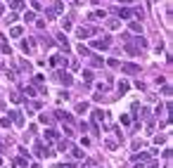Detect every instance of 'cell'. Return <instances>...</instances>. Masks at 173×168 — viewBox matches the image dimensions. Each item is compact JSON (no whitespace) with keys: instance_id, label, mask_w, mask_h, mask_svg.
<instances>
[{"instance_id":"6da1fadb","label":"cell","mask_w":173,"mask_h":168,"mask_svg":"<svg viewBox=\"0 0 173 168\" xmlns=\"http://www.w3.org/2000/svg\"><path fill=\"white\" fill-rule=\"evenodd\" d=\"M36 152H38V156H55V152H52V149H50V147H45V145H40V142H38V145H36Z\"/></svg>"},{"instance_id":"7a4b0ae2","label":"cell","mask_w":173,"mask_h":168,"mask_svg":"<svg viewBox=\"0 0 173 168\" xmlns=\"http://www.w3.org/2000/svg\"><path fill=\"white\" fill-rule=\"evenodd\" d=\"M90 45H92V48H95V50H107L109 48V38H95V40H90Z\"/></svg>"},{"instance_id":"3957f363","label":"cell","mask_w":173,"mask_h":168,"mask_svg":"<svg viewBox=\"0 0 173 168\" xmlns=\"http://www.w3.org/2000/svg\"><path fill=\"white\" fill-rule=\"evenodd\" d=\"M140 66L138 64H123V74H130V76H133V74H140Z\"/></svg>"},{"instance_id":"277c9868","label":"cell","mask_w":173,"mask_h":168,"mask_svg":"<svg viewBox=\"0 0 173 168\" xmlns=\"http://www.w3.org/2000/svg\"><path fill=\"white\" fill-rule=\"evenodd\" d=\"M107 119V114H104L102 109H95V111H92V121H104Z\"/></svg>"},{"instance_id":"5b68a950","label":"cell","mask_w":173,"mask_h":168,"mask_svg":"<svg viewBox=\"0 0 173 168\" xmlns=\"http://www.w3.org/2000/svg\"><path fill=\"white\" fill-rule=\"evenodd\" d=\"M76 36H78V38H83V40H86L88 38V36H90V28H76Z\"/></svg>"},{"instance_id":"8992f818","label":"cell","mask_w":173,"mask_h":168,"mask_svg":"<svg viewBox=\"0 0 173 168\" xmlns=\"http://www.w3.org/2000/svg\"><path fill=\"white\" fill-rule=\"evenodd\" d=\"M10 114H12V121H14L17 125H22V123H24V116L19 114V111H10Z\"/></svg>"},{"instance_id":"52a82bcc","label":"cell","mask_w":173,"mask_h":168,"mask_svg":"<svg viewBox=\"0 0 173 168\" xmlns=\"http://www.w3.org/2000/svg\"><path fill=\"white\" fill-rule=\"evenodd\" d=\"M57 76H60V81L64 83V85H71V83H74V78H71L69 74H57Z\"/></svg>"},{"instance_id":"ba28073f","label":"cell","mask_w":173,"mask_h":168,"mask_svg":"<svg viewBox=\"0 0 173 168\" xmlns=\"http://www.w3.org/2000/svg\"><path fill=\"white\" fill-rule=\"evenodd\" d=\"M50 64H52V66H60V64H66V59L57 54V57H52V59H50Z\"/></svg>"},{"instance_id":"9c48e42d","label":"cell","mask_w":173,"mask_h":168,"mask_svg":"<svg viewBox=\"0 0 173 168\" xmlns=\"http://www.w3.org/2000/svg\"><path fill=\"white\" fill-rule=\"evenodd\" d=\"M149 156H152L149 152H142V154H135V156H133V161H147Z\"/></svg>"},{"instance_id":"30bf717a","label":"cell","mask_w":173,"mask_h":168,"mask_svg":"<svg viewBox=\"0 0 173 168\" xmlns=\"http://www.w3.org/2000/svg\"><path fill=\"white\" fill-rule=\"evenodd\" d=\"M57 43H60L62 48H66V52H69V40H66L64 36H62V33H60V36H57Z\"/></svg>"},{"instance_id":"8fae6325","label":"cell","mask_w":173,"mask_h":168,"mask_svg":"<svg viewBox=\"0 0 173 168\" xmlns=\"http://www.w3.org/2000/svg\"><path fill=\"white\" fill-rule=\"evenodd\" d=\"M130 31H135V33H142V24H140V22H130Z\"/></svg>"},{"instance_id":"7c38bea8","label":"cell","mask_w":173,"mask_h":168,"mask_svg":"<svg viewBox=\"0 0 173 168\" xmlns=\"http://www.w3.org/2000/svg\"><path fill=\"white\" fill-rule=\"evenodd\" d=\"M128 81H119V92H121V95H123V92H128Z\"/></svg>"},{"instance_id":"4fadbf2b","label":"cell","mask_w":173,"mask_h":168,"mask_svg":"<svg viewBox=\"0 0 173 168\" xmlns=\"http://www.w3.org/2000/svg\"><path fill=\"white\" fill-rule=\"evenodd\" d=\"M45 140H48V142L57 140V133H55V130H45Z\"/></svg>"},{"instance_id":"5bb4252c","label":"cell","mask_w":173,"mask_h":168,"mask_svg":"<svg viewBox=\"0 0 173 168\" xmlns=\"http://www.w3.org/2000/svg\"><path fill=\"white\" fill-rule=\"evenodd\" d=\"M76 111H78V114L88 111V102H78V104H76Z\"/></svg>"},{"instance_id":"9a60e30c","label":"cell","mask_w":173,"mask_h":168,"mask_svg":"<svg viewBox=\"0 0 173 168\" xmlns=\"http://www.w3.org/2000/svg\"><path fill=\"white\" fill-rule=\"evenodd\" d=\"M10 5H12V10H22L24 3H22V0H10Z\"/></svg>"},{"instance_id":"2e32d148","label":"cell","mask_w":173,"mask_h":168,"mask_svg":"<svg viewBox=\"0 0 173 168\" xmlns=\"http://www.w3.org/2000/svg\"><path fill=\"white\" fill-rule=\"evenodd\" d=\"M119 17H121V19H130L133 12H130V10H119Z\"/></svg>"},{"instance_id":"e0dca14e","label":"cell","mask_w":173,"mask_h":168,"mask_svg":"<svg viewBox=\"0 0 173 168\" xmlns=\"http://www.w3.org/2000/svg\"><path fill=\"white\" fill-rule=\"evenodd\" d=\"M10 36H14V38H17V36H22V26H12L10 28Z\"/></svg>"},{"instance_id":"ac0fdd59","label":"cell","mask_w":173,"mask_h":168,"mask_svg":"<svg viewBox=\"0 0 173 168\" xmlns=\"http://www.w3.org/2000/svg\"><path fill=\"white\" fill-rule=\"evenodd\" d=\"M78 52H81V54H86V57H92V52L86 48V45H78Z\"/></svg>"},{"instance_id":"d6986e66","label":"cell","mask_w":173,"mask_h":168,"mask_svg":"<svg viewBox=\"0 0 173 168\" xmlns=\"http://www.w3.org/2000/svg\"><path fill=\"white\" fill-rule=\"evenodd\" d=\"M83 78H86V83H88V85H90V83H92V71H83Z\"/></svg>"},{"instance_id":"ffe728a7","label":"cell","mask_w":173,"mask_h":168,"mask_svg":"<svg viewBox=\"0 0 173 168\" xmlns=\"http://www.w3.org/2000/svg\"><path fill=\"white\" fill-rule=\"evenodd\" d=\"M71 154H74L76 159H83V152L78 149V147H71Z\"/></svg>"},{"instance_id":"44dd1931","label":"cell","mask_w":173,"mask_h":168,"mask_svg":"<svg viewBox=\"0 0 173 168\" xmlns=\"http://www.w3.org/2000/svg\"><path fill=\"white\" fill-rule=\"evenodd\" d=\"M24 19H26V22H33V19H36V12H33V10H29L26 14H24Z\"/></svg>"},{"instance_id":"7402d4cb","label":"cell","mask_w":173,"mask_h":168,"mask_svg":"<svg viewBox=\"0 0 173 168\" xmlns=\"http://www.w3.org/2000/svg\"><path fill=\"white\" fill-rule=\"evenodd\" d=\"M40 123H52V116H48V114H40Z\"/></svg>"},{"instance_id":"603a6c76","label":"cell","mask_w":173,"mask_h":168,"mask_svg":"<svg viewBox=\"0 0 173 168\" xmlns=\"http://www.w3.org/2000/svg\"><path fill=\"white\" fill-rule=\"evenodd\" d=\"M62 28H64V31H71V22H69V19H64V22H62Z\"/></svg>"},{"instance_id":"cb8c5ba5","label":"cell","mask_w":173,"mask_h":168,"mask_svg":"<svg viewBox=\"0 0 173 168\" xmlns=\"http://www.w3.org/2000/svg\"><path fill=\"white\" fill-rule=\"evenodd\" d=\"M17 19H19V17H17V14H14V12H12V14H10V17H7V24H14V22H17Z\"/></svg>"},{"instance_id":"d4e9b609","label":"cell","mask_w":173,"mask_h":168,"mask_svg":"<svg viewBox=\"0 0 173 168\" xmlns=\"http://www.w3.org/2000/svg\"><path fill=\"white\" fill-rule=\"evenodd\" d=\"M102 64H104V62L100 59V57H92V66H102Z\"/></svg>"},{"instance_id":"484cf974","label":"cell","mask_w":173,"mask_h":168,"mask_svg":"<svg viewBox=\"0 0 173 168\" xmlns=\"http://www.w3.org/2000/svg\"><path fill=\"white\" fill-rule=\"evenodd\" d=\"M33 83H36V85H40V83H43V76H40V74H36V76H33Z\"/></svg>"},{"instance_id":"4316f807","label":"cell","mask_w":173,"mask_h":168,"mask_svg":"<svg viewBox=\"0 0 173 168\" xmlns=\"http://www.w3.org/2000/svg\"><path fill=\"white\" fill-rule=\"evenodd\" d=\"M0 125H3V128H10V119H7V116H5V119H0Z\"/></svg>"},{"instance_id":"83f0119b","label":"cell","mask_w":173,"mask_h":168,"mask_svg":"<svg viewBox=\"0 0 173 168\" xmlns=\"http://www.w3.org/2000/svg\"><path fill=\"white\" fill-rule=\"evenodd\" d=\"M104 145H107L109 149H116V142H114V140H107V142H104Z\"/></svg>"},{"instance_id":"f1b7e54d","label":"cell","mask_w":173,"mask_h":168,"mask_svg":"<svg viewBox=\"0 0 173 168\" xmlns=\"http://www.w3.org/2000/svg\"><path fill=\"white\" fill-rule=\"evenodd\" d=\"M121 123H123V125H128V123H130V119H128L126 114H121Z\"/></svg>"},{"instance_id":"f546056e","label":"cell","mask_w":173,"mask_h":168,"mask_svg":"<svg viewBox=\"0 0 173 168\" xmlns=\"http://www.w3.org/2000/svg\"><path fill=\"white\" fill-rule=\"evenodd\" d=\"M121 5H133V3H135V0H119Z\"/></svg>"},{"instance_id":"4dcf8cb0","label":"cell","mask_w":173,"mask_h":168,"mask_svg":"<svg viewBox=\"0 0 173 168\" xmlns=\"http://www.w3.org/2000/svg\"><path fill=\"white\" fill-rule=\"evenodd\" d=\"M3 12H5V5H3V3H0V14H3Z\"/></svg>"}]
</instances>
